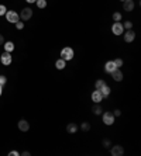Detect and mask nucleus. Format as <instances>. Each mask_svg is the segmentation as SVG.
<instances>
[{"label":"nucleus","mask_w":141,"mask_h":156,"mask_svg":"<svg viewBox=\"0 0 141 156\" xmlns=\"http://www.w3.org/2000/svg\"><path fill=\"white\" fill-rule=\"evenodd\" d=\"M113 20H114V23L116 21H121V13H119V11H116V13H113Z\"/></svg>","instance_id":"21"},{"label":"nucleus","mask_w":141,"mask_h":156,"mask_svg":"<svg viewBox=\"0 0 141 156\" xmlns=\"http://www.w3.org/2000/svg\"><path fill=\"white\" fill-rule=\"evenodd\" d=\"M4 17H6L7 23H13V24H16V23L20 20L19 13H17V11H14V10H7V11H6V14H4Z\"/></svg>","instance_id":"2"},{"label":"nucleus","mask_w":141,"mask_h":156,"mask_svg":"<svg viewBox=\"0 0 141 156\" xmlns=\"http://www.w3.org/2000/svg\"><path fill=\"white\" fill-rule=\"evenodd\" d=\"M123 27H124V30H131L133 28V23L131 21H124L123 23Z\"/></svg>","instance_id":"24"},{"label":"nucleus","mask_w":141,"mask_h":156,"mask_svg":"<svg viewBox=\"0 0 141 156\" xmlns=\"http://www.w3.org/2000/svg\"><path fill=\"white\" fill-rule=\"evenodd\" d=\"M3 44H4V38H3V35L0 34V45H3Z\"/></svg>","instance_id":"31"},{"label":"nucleus","mask_w":141,"mask_h":156,"mask_svg":"<svg viewBox=\"0 0 141 156\" xmlns=\"http://www.w3.org/2000/svg\"><path fill=\"white\" fill-rule=\"evenodd\" d=\"M11 61H13V58H11V52H6V51H4L3 54L0 55V62H2L4 66L11 65Z\"/></svg>","instance_id":"6"},{"label":"nucleus","mask_w":141,"mask_h":156,"mask_svg":"<svg viewBox=\"0 0 141 156\" xmlns=\"http://www.w3.org/2000/svg\"><path fill=\"white\" fill-rule=\"evenodd\" d=\"M55 68L58 70H62V69H65L67 68V61H63L62 58H60V59H56L55 61Z\"/></svg>","instance_id":"15"},{"label":"nucleus","mask_w":141,"mask_h":156,"mask_svg":"<svg viewBox=\"0 0 141 156\" xmlns=\"http://www.w3.org/2000/svg\"><path fill=\"white\" fill-rule=\"evenodd\" d=\"M92 111H93L95 115H100V114L103 113V108H102L100 103H95V105L92 107Z\"/></svg>","instance_id":"16"},{"label":"nucleus","mask_w":141,"mask_h":156,"mask_svg":"<svg viewBox=\"0 0 141 156\" xmlns=\"http://www.w3.org/2000/svg\"><path fill=\"white\" fill-rule=\"evenodd\" d=\"M35 3H37L38 9H45L47 6H48V3H47V0H37Z\"/></svg>","instance_id":"20"},{"label":"nucleus","mask_w":141,"mask_h":156,"mask_svg":"<svg viewBox=\"0 0 141 156\" xmlns=\"http://www.w3.org/2000/svg\"><path fill=\"white\" fill-rule=\"evenodd\" d=\"M21 155H23V156H28V155H30V152H23Z\"/></svg>","instance_id":"33"},{"label":"nucleus","mask_w":141,"mask_h":156,"mask_svg":"<svg viewBox=\"0 0 141 156\" xmlns=\"http://www.w3.org/2000/svg\"><path fill=\"white\" fill-rule=\"evenodd\" d=\"M102 114H103V117H102L103 124H106V125H113V124H114L116 117H114V114H113V113L107 111V113H102Z\"/></svg>","instance_id":"5"},{"label":"nucleus","mask_w":141,"mask_h":156,"mask_svg":"<svg viewBox=\"0 0 141 156\" xmlns=\"http://www.w3.org/2000/svg\"><path fill=\"white\" fill-rule=\"evenodd\" d=\"M134 7H136L134 0H124V2H123V9H124V11H133Z\"/></svg>","instance_id":"10"},{"label":"nucleus","mask_w":141,"mask_h":156,"mask_svg":"<svg viewBox=\"0 0 141 156\" xmlns=\"http://www.w3.org/2000/svg\"><path fill=\"white\" fill-rule=\"evenodd\" d=\"M81 129L85 131V132H88V131L90 129V124L89 122H82L81 124Z\"/></svg>","instance_id":"22"},{"label":"nucleus","mask_w":141,"mask_h":156,"mask_svg":"<svg viewBox=\"0 0 141 156\" xmlns=\"http://www.w3.org/2000/svg\"><path fill=\"white\" fill-rule=\"evenodd\" d=\"M6 11H7V7H6L4 4H0V16H4Z\"/></svg>","instance_id":"25"},{"label":"nucleus","mask_w":141,"mask_h":156,"mask_svg":"<svg viewBox=\"0 0 141 156\" xmlns=\"http://www.w3.org/2000/svg\"><path fill=\"white\" fill-rule=\"evenodd\" d=\"M123 37H124V41H126V42H133V41L136 40V33L133 31V28L127 30L126 33H123Z\"/></svg>","instance_id":"8"},{"label":"nucleus","mask_w":141,"mask_h":156,"mask_svg":"<svg viewBox=\"0 0 141 156\" xmlns=\"http://www.w3.org/2000/svg\"><path fill=\"white\" fill-rule=\"evenodd\" d=\"M110 75H111V77H113V80H114V82H121V80H123V72H121V69H120V68L114 69L113 72L110 73Z\"/></svg>","instance_id":"9"},{"label":"nucleus","mask_w":141,"mask_h":156,"mask_svg":"<svg viewBox=\"0 0 141 156\" xmlns=\"http://www.w3.org/2000/svg\"><path fill=\"white\" fill-rule=\"evenodd\" d=\"M113 62H114L116 68H121V66H123V63H124L121 58H116V59H114V61H113Z\"/></svg>","instance_id":"23"},{"label":"nucleus","mask_w":141,"mask_h":156,"mask_svg":"<svg viewBox=\"0 0 141 156\" xmlns=\"http://www.w3.org/2000/svg\"><path fill=\"white\" fill-rule=\"evenodd\" d=\"M78 125H76V124L75 122H69L67 125V132L68 134H76V132H78Z\"/></svg>","instance_id":"14"},{"label":"nucleus","mask_w":141,"mask_h":156,"mask_svg":"<svg viewBox=\"0 0 141 156\" xmlns=\"http://www.w3.org/2000/svg\"><path fill=\"white\" fill-rule=\"evenodd\" d=\"M6 83H7V79H6V76L0 75V84H2V86H4Z\"/></svg>","instance_id":"27"},{"label":"nucleus","mask_w":141,"mask_h":156,"mask_svg":"<svg viewBox=\"0 0 141 156\" xmlns=\"http://www.w3.org/2000/svg\"><path fill=\"white\" fill-rule=\"evenodd\" d=\"M113 114H114V117H120V115H121V111H120L119 108H116L114 111H113Z\"/></svg>","instance_id":"29"},{"label":"nucleus","mask_w":141,"mask_h":156,"mask_svg":"<svg viewBox=\"0 0 141 156\" xmlns=\"http://www.w3.org/2000/svg\"><path fill=\"white\" fill-rule=\"evenodd\" d=\"M14 26H16V28H17V30H23V28H24V23H21V21L19 20V21L16 23Z\"/></svg>","instance_id":"26"},{"label":"nucleus","mask_w":141,"mask_h":156,"mask_svg":"<svg viewBox=\"0 0 141 156\" xmlns=\"http://www.w3.org/2000/svg\"><path fill=\"white\" fill-rule=\"evenodd\" d=\"M102 100H103V96H102V93L99 90H95L92 93V101L93 103H100Z\"/></svg>","instance_id":"13"},{"label":"nucleus","mask_w":141,"mask_h":156,"mask_svg":"<svg viewBox=\"0 0 141 156\" xmlns=\"http://www.w3.org/2000/svg\"><path fill=\"white\" fill-rule=\"evenodd\" d=\"M4 51L6 52H13L14 51V42H11V41H7V42H4Z\"/></svg>","instance_id":"18"},{"label":"nucleus","mask_w":141,"mask_h":156,"mask_svg":"<svg viewBox=\"0 0 141 156\" xmlns=\"http://www.w3.org/2000/svg\"><path fill=\"white\" fill-rule=\"evenodd\" d=\"M99 91H100V93H102V96H103V98H104V97H109V96H110V91H111V89L107 86V84H104V86L102 87V89H100V90H99Z\"/></svg>","instance_id":"17"},{"label":"nucleus","mask_w":141,"mask_h":156,"mask_svg":"<svg viewBox=\"0 0 141 156\" xmlns=\"http://www.w3.org/2000/svg\"><path fill=\"white\" fill-rule=\"evenodd\" d=\"M20 153L17 152V151H11V152H9V156H19Z\"/></svg>","instance_id":"30"},{"label":"nucleus","mask_w":141,"mask_h":156,"mask_svg":"<svg viewBox=\"0 0 141 156\" xmlns=\"http://www.w3.org/2000/svg\"><path fill=\"white\" fill-rule=\"evenodd\" d=\"M104 84H106V82H104L103 79H99V80H96V83H95V89H96V90H100Z\"/></svg>","instance_id":"19"},{"label":"nucleus","mask_w":141,"mask_h":156,"mask_svg":"<svg viewBox=\"0 0 141 156\" xmlns=\"http://www.w3.org/2000/svg\"><path fill=\"white\" fill-rule=\"evenodd\" d=\"M114 69H117L114 65V62L113 61H107L106 63H104V72H107V73H111Z\"/></svg>","instance_id":"12"},{"label":"nucleus","mask_w":141,"mask_h":156,"mask_svg":"<svg viewBox=\"0 0 141 156\" xmlns=\"http://www.w3.org/2000/svg\"><path fill=\"white\" fill-rule=\"evenodd\" d=\"M26 2H27V3H35V2H37V0H26Z\"/></svg>","instance_id":"32"},{"label":"nucleus","mask_w":141,"mask_h":156,"mask_svg":"<svg viewBox=\"0 0 141 156\" xmlns=\"http://www.w3.org/2000/svg\"><path fill=\"white\" fill-rule=\"evenodd\" d=\"M111 33L114 34V35H121L124 33V27H123V23L121 21H116L113 23V26H111Z\"/></svg>","instance_id":"4"},{"label":"nucleus","mask_w":141,"mask_h":156,"mask_svg":"<svg viewBox=\"0 0 141 156\" xmlns=\"http://www.w3.org/2000/svg\"><path fill=\"white\" fill-rule=\"evenodd\" d=\"M60 56L63 59V61H72L74 59V56H75V52H74V49L70 47H65V48H62L61 49V54H60Z\"/></svg>","instance_id":"1"},{"label":"nucleus","mask_w":141,"mask_h":156,"mask_svg":"<svg viewBox=\"0 0 141 156\" xmlns=\"http://www.w3.org/2000/svg\"><path fill=\"white\" fill-rule=\"evenodd\" d=\"M103 146H104V148H109V146H111L110 141H109V139H103Z\"/></svg>","instance_id":"28"},{"label":"nucleus","mask_w":141,"mask_h":156,"mask_svg":"<svg viewBox=\"0 0 141 156\" xmlns=\"http://www.w3.org/2000/svg\"><path fill=\"white\" fill-rule=\"evenodd\" d=\"M2 93H3V86L0 84V96H2Z\"/></svg>","instance_id":"34"},{"label":"nucleus","mask_w":141,"mask_h":156,"mask_svg":"<svg viewBox=\"0 0 141 156\" xmlns=\"http://www.w3.org/2000/svg\"><path fill=\"white\" fill-rule=\"evenodd\" d=\"M121 2H124V0H121Z\"/></svg>","instance_id":"35"},{"label":"nucleus","mask_w":141,"mask_h":156,"mask_svg":"<svg viewBox=\"0 0 141 156\" xmlns=\"http://www.w3.org/2000/svg\"><path fill=\"white\" fill-rule=\"evenodd\" d=\"M19 129L23 131V132H27V131L30 129V124H28V121L20 120V121H19Z\"/></svg>","instance_id":"11"},{"label":"nucleus","mask_w":141,"mask_h":156,"mask_svg":"<svg viewBox=\"0 0 141 156\" xmlns=\"http://www.w3.org/2000/svg\"><path fill=\"white\" fill-rule=\"evenodd\" d=\"M20 18L21 21H28L31 17H33V9L31 7H24L21 11H20Z\"/></svg>","instance_id":"3"},{"label":"nucleus","mask_w":141,"mask_h":156,"mask_svg":"<svg viewBox=\"0 0 141 156\" xmlns=\"http://www.w3.org/2000/svg\"><path fill=\"white\" fill-rule=\"evenodd\" d=\"M123 153H124V148H123L121 145L111 146V149H110V155L111 156H121Z\"/></svg>","instance_id":"7"}]
</instances>
